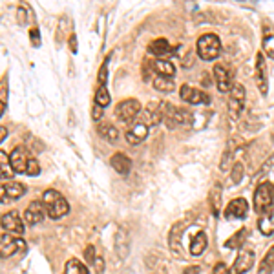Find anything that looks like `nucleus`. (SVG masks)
<instances>
[{"label":"nucleus","mask_w":274,"mask_h":274,"mask_svg":"<svg viewBox=\"0 0 274 274\" xmlns=\"http://www.w3.org/2000/svg\"><path fill=\"white\" fill-rule=\"evenodd\" d=\"M40 201H42L46 214L51 220H61V217H64L70 212V203L66 201V197L59 192V190H53V188H49V190H46L42 194Z\"/></svg>","instance_id":"1"},{"label":"nucleus","mask_w":274,"mask_h":274,"mask_svg":"<svg viewBox=\"0 0 274 274\" xmlns=\"http://www.w3.org/2000/svg\"><path fill=\"white\" fill-rule=\"evenodd\" d=\"M196 49L201 61H216L220 57V53H222V40L216 35L207 33L197 39Z\"/></svg>","instance_id":"2"},{"label":"nucleus","mask_w":274,"mask_h":274,"mask_svg":"<svg viewBox=\"0 0 274 274\" xmlns=\"http://www.w3.org/2000/svg\"><path fill=\"white\" fill-rule=\"evenodd\" d=\"M272 203H274V187L270 183H260L254 192V210L258 214H265L269 208H272Z\"/></svg>","instance_id":"3"},{"label":"nucleus","mask_w":274,"mask_h":274,"mask_svg":"<svg viewBox=\"0 0 274 274\" xmlns=\"http://www.w3.org/2000/svg\"><path fill=\"white\" fill-rule=\"evenodd\" d=\"M20 250H26V241L20 238V236L13 234H0V258L6 260V258H11Z\"/></svg>","instance_id":"4"},{"label":"nucleus","mask_w":274,"mask_h":274,"mask_svg":"<svg viewBox=\"0 0 274 274\" xmlns=\"http://www.w3.org/2000/svg\"><path fill=\"white\" fill-rule=\"evenodd\" d=\"M0 227H2L8 234L20 236V238H22V234H24V222L20 220L19 212L17 210L6 212L4 216L0 217Z\"/></svg>","instance_id":"5"},{"label":"nucleus","mask_w":274,"mask_h":274,"mask_svg":"<svg viewBox=\"0 0 274 274\" xmlns=\"http://www.w3.org/2000/svg\"><path fill=\"white\" fill-rule=\"evenodd\" d=\"M141 114V104L137 99H125V101H121L116 108V116L119 121H134L135 117Z\"/></svg>","instance_id":"6"},{"label":"nucleus","mask_w":274,"mask_h":274,"mask_svg":"<svg viewBox=\"0 0 274 274\" xmlns=\"http://www.w3.org/2000/svg\"><path fill=\"white\" fill-rule=\"evenodd\" d=\"M33 159V155L29 154V150L26 146H17V148L11 152V169H13L15 174H26L28 170L29 161Z\"/></svg>","instance_id":"7"},{"label":"nucleus","mask_w":274,"mask_h":274,"mask_svg":"<svg viewBox=\"0 0 274 274\" xmlns=\"http://www.w3.org/2000/svg\"><path fill=\"white\" fill-rule=\"evenodd\" d=\"M179 95H181V99L187 102V104H194V106L208 104V101H210V97H208L203 90L187 86V84H183V86H181V90H179Z\"/></svg>","instance_id":"8"},{"label":"nucleus","mask_w":274,"mask_h":274,"mask_svg":"<svg viewBox=\"0 0 274 274\" xmlns=\"http://www.w3.org/2000/svg\"><path fill=\"white\" fill-rule=\"evenodd\" d=\"M243 104H245V88L241 84H234L231 90V99H229V112L234 119L240 117Z\"/></svg>","instance_id":"9"},{"label":"nucleus","mask_w":274,"mask_h":274,"mask_svg":"<svg viewBox=\"0 0 274 274\" xmlns=\"http://www.w3.org/2000/svg\"><path fill=\"white\" fill-rule=\"evenodd\" d=\"M256 256L252 250H247V249H240L238 252V258L234 260V265H232V274H245L252 269V265H254Z\"/></svg>","instance_id":"10"},{"label":"nucleus","mask_w":274,"mask_h":274,"mask_svg":"<svg viewBox=\"0 0 274 274\" xmlns=\"http://www.w3.org/2000/svg\"><path fill=\"white\" fill-rule=\"evenodd\" d=\"M256 84L260 88L261 95H267L269 77H267V63H265L263 53H258V55H256Z\"/></svg>","instance_id":"11"},{"label":"nucleus","mask_w":274,"mask_h":274,"mask_svg":"<svg viewBox=\"0 0 274 274\" xmlns=\"http://www.w3.org/2000/svg\"><path fill=\"white\" fill-rule=\"evenodd\" d=\"M44 216H46V210H44L42 201H31L29 203V207L26 208V212H24V222H26V225L35 227L44 222Z\"/></svg>","instance_id":"12"},{"label":"nucleus","mask_w":274,"mask_h":274,"mask_svg":"<svg viewBox=\"0 0 274 274\" xmlns=\"http://www.w3.org/2000/svg\"><path fill=\"white\" fill-rule=\"evenodd\" d=\"M247 212H249V203L243 197H236L225 208V217L227 220H243L247 216Z\"/></svg>","instance_id":"13"},{"label":"nucleus","mask_w":274,"mask_h":274,"mask_svg":"<svg viewBox=\"0 0 274 274\" xmlns=\"http://www.w3.org/2000/svg\"><path fill=\"white\" fill-rule=\"evenodd\" d=\"M214 79H216V86L217 90L222 91V93H227V91L232 90V75L229 73V70H227L223 64H216L214 66Z\"/></svg>","instance_id":"14"},{"label":"nucleus","mask_w":274,"mask_h":274,"mask_svg":"<svg viewBox=\"0 0 274 274\" xmlns=\"http://www.w3.org/2000/svg\"><path fill=\"white\" fill-rule=\"evenodd\" d=\"M125 137H126V143L134 144V146H135V144L143 143V141L148 137V126L137 121V123H135L132 128H128V130H126Z\"/></svg>","instance_id":"15"},{"label":"nucleus","mask_w":274,"mask_h":274,"mask_svg":"<svg viewBox=\"0 0 274 274\" xmlns=\"http://www.w3.org/2000/svg\"><path fill=\"white\" fill-rule=\"evenodd\" d=\"M150 68L152 72H155L161 77H172L176 75V66L172 64V61H165V59H154L150 61Z\"/></svg>","instance_id":"16"},{"label":"nucleus","mask_w":274,"mask_h":274,"mask_svg":"<svg viewBox=\"0 0 274 274\" xmlns=\"http://www.w3.org/2000/svg\"><path fill=\"white\" fill-rule=\"evenodd\" d=\"M183 231H185V223L183 222L176 223V225L172 227V231H170V238H169L170 250H172L176 256H179V258L183 256L181 254V234H183Z\"/></svg>","instance_id":"17"},{"label":"nucleus","mask_w":274,"mask_h":274,"mask_svg":"<svg viewBox=\"0 0 274 274\" xmlns=\"http://www.w3.org/2000/svg\"><path fill=\"white\" fill-rule=\"evenodd\" d=\"M110 165H112V169L116 170L117 174H121V176H126V174L132 170L130 157H128V155H125V154H121V152H117V154L112 155Z\"/></svg>","instance_id":"18"},{"label":"nucleus","mask_w":274,"mask_h":274,"mask_svg":"<svg viewBox=\"0 0 274 274\" xmlns=\"http://www.w3.org/2000/svg\"><path fill=\"white\" fill-rule=\"evenodd\" d=\"M4 188H6V196H8V201H17V199H20V197L26 194V185L24 183H20V181H8L4 183Z\"/></svg>","instance_id":"19"},{"label":"nucleus","mask_w":274,"mask_h":274,"mask_svg":"<svg viewBox=\"0 0 274 274\" xmlns=\"http://www.w3.org/2000/svg\"><path fill=\"white\" fill-rule=\"evenodd\" d=\"M258 229L263 236H272L274 234V207L261 214L260 222H258Z\"/></svg>","instance_id":"20"},{"label":"nucleus","mask_w":274,"mask_h":274,"mask_svg":"<svg viewBox=\"0 0 274 274\" xmlns=\"http://www.w3.org/2000/svg\"><path fill=\"white\" fill-rule=\"evenodd\" d=\"M207 245H208L207 234H205V232H197L192 238V241H190V254L201 256L203 252L207 250Z\"/></svg>","instance_id":"21"},{"label":"nucleus","mask_w":274,"mask_h":274,"mask_svg":"<svg viewBox=\"0 0 274 274\" xmlns=\"http://www.w3.org/2000/svg\"><path fill=\"white\" fill-rule=\"evenodd\" d=\"M97 132H99V135H101L104 141H108V143H116V141L119 139V132H117L116 126L110 125V123H101L99 128H97Z\"/></svg>","instance_id":"22"},{"label":"nucleus","mask_w":274,"mask_h":274,"mask_svg":"<svg viewBox=\"0 0 274 274\" xmlns=\"http://www.w3.org/2000/svg\"><path fill=\"white\" fill-rule=\"evenodd\" d=\"M170 44L169 40H165V39H157V40H152L148 46V51L154 55L155 59L159 57H163V55H167V53H170Z\"/></svg>","instance_id":"23"},{"label":"nucleus","mask_w":274,"mask_h":274,"mask_svg":"<svg viewBox=\"0 0 274 274\" xmlns=\"http://www.w3.org/2000/svg\"><path fill=\"white\" fill-rule=\"evenodd\" d=\"M208 201H210L212 214L217 216L220 210H222V185H216V187L212 188L210 194H208Z\"/></svg>","instance_id":"24"},{"label":"nucleus","mask_w":274,"mask_h":274,"mask_svg":"<svg viewBox=\"0 0 274 274\" xmlns=\"http://www.w3.org/2000/svg\"><path fill=\"white\" fill-rule=\"evenodd\" d=\"M15 176L13 169H11V161H10V155L2 152L0 150V179H10Z\"/></svg>","instance_id":"25"},{"label":"nucleus","mask_w":274,"mask_h":274,"mask_svg":"<svg viewBox=\"0 0 274 274\" xmlns=\"http://www.w3.org/2000/svg\"><path fill=\"white\" fill-rule=\"evenodd\" d=\"M64 274H88V267L77 258H70L64 265Z\"/></svg>","instance_id":"26"},{"label":"nucleus","mask_w":274,"mask_h":274,"mask_svg":"<svg viewBox=\"0 0 274 274\" xmlns=\"http://www.w3.org/2000/svg\"><path fill=\"white\" fill-rule=\"evenodd\" d=\"M154 88L157 91H163V93H170L176 88V82H174L172 77H161V75H157L154 79Z\"/></svg>","instance_id":"27"},{"label":"nucleus","mask_w":274,"mask_h":274,"mask_svg":"<svg viewBox=\"0 0 274 274\" xmlns=\"http://www.w3.org/2000/svg\"><path fill=\"white\" fill-rule=\"evenodd\" d=\"M274 272V245L267 250L265 258L260 261V274H272Z\"/></svg>","instance_id":"28"},{"label":"nucleus","mask_w":274,"mask_h":274,"mask_svg":"<svg viewBox=\"0 0 274 274\" xmlns=\"http://www.w3.org/2000/svg\"><path fill=\"white\" fill-rule=\"evenodd\" d=\"M247 234H249V232H247V229H241V231H238L234 236H232L231 240L227 241L225 247H227V249H241V243H243V240L247 238Z\"/></svg>","instance_id":"29"},{"label":"nucleus","mask_w":274,"mask_h":274,"mask_svg":"<svg viewBox=\"0 0 274 274\" xmlns=\"http://www.w3.org/2000/svg\"><path fill=\"white\" fill-rule=\"evenodd\" d=\"M110 93H108V90H106V86H99L95 91V104L102 106V108H106V106L110 104Z\"/></svg>","instance_id":"30"},{"label":"nucleus","mask_w":274,"mask_h":274,"mask_svg":"<svg viewBox=\"0 0 274 274\" xmlns=\"http://www.w3.org/2000/svg\"><path fill=\"white\" fill-rule=\"evenodd\" d=\"M110 57H112V55H108V57L104 59L102 66L99 68V75H97V82H99V86H106V82H108V63H110Z\"/></svg>","instance_id":"31"},{"label":"nucleus","mask_w":274,"mask_h":274,"mask_svg":"<svg viewBox=\"0 0 274 274\" xmlns=\"http://www.w3.org/2000/svg\"><path fill=\"white\" fill-rule=\"evenodd\" d=\"M231 178L232 179H229V183H231V185H238V183L241 181V178H243V165L236 163L234 167H232V169H231Z\"/></svg>","instance_id":"32"},{"label":"nucleus","mask_w":274,"mask_h":274,"mask_svg":"<svg viewBox=\"0 0 274 274\" xmlns=\"http://www.w3.org/2000/svg\"><path fill=\"white\" fill-rule=\"evenodd\" d=\"M6 104H8V86H6V79L0 82V117L6 112Z\"/></svg>","instance_id":"33"},{"label":"nucleus","mask_w":274,"mask_h":274,"mask_svg":"<svg viewBox=\"0 0 274 274\" xmlns=\"http://www.w3.org/2000/svg\"><path fill=\"white\" fill-rule=\"evenodd\" d=\"M263 51L267 53L269 59H274V35L263 37Z\"/></svg>","instance_id":"34"},{"label":"nucleus","mask_w":274,"mask_h":274,"mask_svg":"<svg viewBox=\"0 0 274 274\" xmlns=\"http://www.w3.org/2000/svg\"><path fill=\"white\" fill-rule=\"evenodd\" d=\"M232 155H234V150H232V148H227L225 154H223V157H222V165H220V169H222L223 172H227V170L231 169Z\"/></svg>","instance_id":"35"},{"label":"nucleus","mask_w":274,"mask_h":274,"mask_svg":"<svg viewBox=\"0 0 274 274\" xmlns=\"http://www.w3.org/2000/svg\"><path fill=\"white\" fill-rule=\"evenodd\" d=\"M97 252H99V250H97L93 245H88L86 249H84V260H86V263H88V265L93 263V260H95Z\"/></svg>","instance_id":"36"},{"label":"nucleus","mask_w":274,"mask_h":274,"mask_svg":"<svg viewBox=\"0 0 274 274\" xmlns=\"http://www.w3.org/2000/svg\"><path fill=\"white\" fill-rule=\"evenodd\" d=\"M26 174H28V176H39V174H40V165H39V161H37L35 157L31 159V161H29Z\"/></svg>","instance_id":"37"},{"label":"nucleus","mask_w":274,"mask_h":274,"mask_svg":"<svg viewBox=\"0 0 274 274\" xmlns=\"http://www.w3.org/2000/svg\"><path fill=\"white\" fill-rule=\"evenodd\" d=\"M91 265L95 267L97 274H102V272H104V258H102L101 252H97L95 260H93V263H91Z\"/></svg>","instance_id":"38"},{"label":"nucleus","mask_w":274,"mask_h":274,"mask_svg":"<svg viewBox=\"0 0 274 274\" xmlns=\"http://www.w3.org/2000/svg\"><path fill=\"white\" fill-rule=\"evenodd\" d=\"M29 40H31V44H33L35 48H39L40 46V33L37 28H31L29 29Z\"/></svg>","instance_id":"39"},{"label":"nucleus","mask_w":274,"mask_h":274,"mask_svg":"<svg viewBox=\"0 0 274 274\" xmlns=\"http://www.w3.org/2000/svg\"><path fill=\"white\" fill-rule=\"evenodd\" d=\"M102 114H104V108L99 104H93V108H91V117H93V121H101Z\"/></svg>","instance_id":"40"},{"label":"nucleus","mask_w":274,"mask_h":274,"mask_svg":"<svg viewBox=\"0 0 274 274\" xmlns=\"http://www.w3.org/2000/svg\"><path fill=\"white\" fill-rule=\"evenodd\" d=\"M212 274H231V270H229V267H227L223 261H220V263H216V267H214Z\"/></svg>","instance_id":"41"},{"label":"nucleus","mask_w":274,"mask_h":274,"mask_svg":"<svg viewBox=\"0 0 274 274\" xmlns=\"http://www.w3.org/2000/svg\"><path fill=\"white\" fill-rule=\"evenodd\" d=\"M201 272V269L197 267V265H192V267H187V269L183 270V274H199Z\"/></svg>","instance_id":"42"},{"label":"nucleus","mask_w":274,"mask_h":274,"mask_svg":"<svg viewBox=\"0 0 274 274\" xmlns=\"http://www.w3.org/2000/svg\"><path fill=\"white\" fill-rule=\"evenodd\" d=\"M0 203H10V201H8V196H6L4 183H0Z\"/></svg>","instance_id":"43"},{"label":"nucleus","mask_w":274,"mask_h":274,"mask_svg":"<svg viewBox=\"0 0 274 274\" xmlns=\"http://www.w3.org/2000/svg\"><path fill=\"white\" fill-rule=\"evenodd\" d=\"M8 137V128L6 126H0V144H2V141Z\"/></svg>","instance_id":"44"},{"label":"nucleus","mask_w":274,"mask_h":274,"mask_svg":"<svg viewBox=\"0 0 274 274\" xmlns=\"http://www.w3.org/2000/svg\"><path fill=\"white\" fill-rule=\"evenodd\" d=\"M72 51H77V37L75 35H72Z\"/></svg>","instance_id":"45"}]
</instances>
